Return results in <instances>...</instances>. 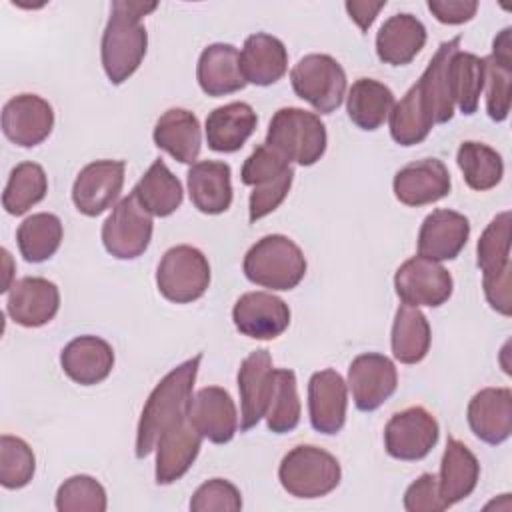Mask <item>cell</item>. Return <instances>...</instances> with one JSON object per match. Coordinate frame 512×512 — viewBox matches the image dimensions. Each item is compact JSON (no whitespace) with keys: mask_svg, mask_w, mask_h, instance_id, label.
Here are the masks:
<instances>
[{"mask_svg":"<svg viewBox=\"0 0 512 512\" xmlns=\"http://www.w3.org/2000/svg\"><path fill=\"white\" fill-rule=\"evenodd\" d=\"M158 8V2L116 0L102 32L100 58L108 80L114 86L126 82L142 64L148 48V32L142 16Z\"/></svg>","mask_w":512,"mask_h":512,"instance_id":"6da1fadb","label":"cell"},{"mask_svg":"<svg viewBox=\"0 0 512 512\" xmlns=\"http://www.w3.org/2000/svg\"><path fill=\"white\" fill-rule=\"evenodd\" d=\"M200 362L202 354L184 360L154 386L138 420L136 458H146L154 452L160 434L188 414Z\"/></svg>","mask_w":512,"mask_h":512,"instance_id":"7a4b0ae2","label":"cell"},{"mask_svg":"<svg viewBox=\"0 0 512 512\" xmlns=\"http://www.w3.org/2000/svg\"><path fill=\"white\" fill-rule=\"evenodd\" d=\"M242 270L252 284L270 290H292L306 274V258L292 238L268 234L246 252Z\"/></svg>","mask_w":512,"mask_h":512,"instance_id":"3957f363","label":"cell"},{"mask_svg":"<svg viewBox=\"0 0 512 512\" xmlns=\"http://www.w3.org/2000/svg\"><path fill=\"white\" fill-rule=\"evenodd\" d=\"M266 144L290 162L312 166L324 156L328 134L318 114L288 106L274 112L266 132Z\"/></svg>","mask_w":512,"mask_h":512,"instance_id":"277c9868","label":"cell"},{"mask_svg":"<svg viewBox=\"0 0 512 512\" xmlns=\"http://www.w3.org/2000/svg\"><path fill=\"white\" fill-rule=\"evenodd\" d=\"M342 478L340 462L334 454L314 444L294 446L284 454L278 466V480L282 488L304 500H314L336 490Z\"/></svg>","mask_w":512,"mask_h":512,"instance_id":"5b68a950","label":"cell"},{"mask_svg":"<svg viewBox=\"0 0 512 512\" xmlns=\"http://www.w3.org/2000/svg\"><path fill=\"white\" fill-rule=\"evenodd\" d=\"M290 82L298 98L306 100L316 112L332 114L346 96V72L330 54H306L292 72Z\"/></svg>","mask_w":512,"mask_h":512,"instance_id":"8992f818","label":"cell"},{"mask_svg":"<svg viewBox=\"0 0 512 512\" xmlns=\"http://www.w3.org/2000/svg\"><path fill=\"white\" fill-rule=\"evenodd\" d=\"M156 286L174 304H188L202 298L210 286L208 258L188 244L168 248L156 270Z\"/></svg>","mask_w":512,"mask_h":512,"instance_id":"52a82bcc","label":"cell"},{"mask_svg":"<svg viewBox=\"0 0 512 512\" xmlns=\"http://www.w3.org/2000/svg\"><path fill=\"white\" fill-rule=\"evenodd\" d=\"M152 214L130 192L112 208L102 224V244L118 260H134L146 252L152 240Z\"/></svg>","mask_w":512,"mask_h":512,"instance_id":"ba28073f","label":"cell"},{"mask_svg":"<svg viewBox=\"0 0 512 512\" xmlns=\"http://www.w3.org/2000/svg\"><path fill=\"white\" fill-rule=\"evenodd\" d=\"M394 288L402 304L438 308L452 296L454 280L440 262L412 256L398 266Z\"/></svg>","mask_w":512,"mask_h":512,"instance_id":"9c48e42d","label":"cell"},{"mask_svg":"<svg viewBox=\"0 0 512 512\" xmlns=\"http://www.w3.org/2000/svg\"><path fill=\"white\" fill-rule=\"evenodd\" d=\"M440 428L436 418L422 406L396 412L384 428V448L396 460H422L436 446Z\"/></svg>","mask_w":512,"mask_h":512,"instance_id":"30bf717a","label":"cell"},{"mask_svg":"<svg viewBox=\"0 0 512 512\" xmlns=\"http://www.w3.org/2000/svg\"><path fill=\"white\" fill-rule=\"evenodd\" d=\"M124 160H94L86 164L72 186V202L84 216H100L116 206L124 186Z\"/></svg>","mask_w":512,"mask_h":512,"instance_id":"8fae6325","label":"cell"},{"mask_svg":"<svg viewBox=\"0 0 512 512\" xmlns=\"http://www.w3.org/2000/svg\"><path fill=\"white\" fill-rule=\"evenodd\" d=\"M348 388L360 412L380 408L398 388L394 362L378 352L358 354L348 368Z\"/></svg>","mask_w":512,"mask_h":512,"instance_id":"7c38bea8","label":"cell"},{"mask_svg":"<svg viewBox=\"0 0 512 512\" xmlns=\"http://www.w3.org/2000/svg\"><path fill=\"white\" fill-rule=\"evenodd\" d=\"M54 128V110L38 94H18L2 108L4 136L22 148L42 144Z\"/></svg>","mask_w":512,"mask_h":512,"instance_id":"4fadbf2b","label":"cell"},{"mask_svg":"<svg viewBox=\"0 0 512 512\" xmlns=\"http://www.w3.org/2000/svg\"><path fill=\"white\" fill-rule=\"evenodd\" d=\"M232 320L236 330L248 338L274 340L288 328L290 308L272 292H246L236 300Z\"/></svg>","mask_w":512,"mask_h":512,"instance_id":"5bb4252c","label":"cell"},{"mask_svg":"<svg viewBox=\"0 0 512 512\" xmlns=\"http://www.w3.org/2000/svg\"><path fill=\"white\" fill-rule=\"evenodd\" d=\"M60 308V292L54 282L42 276L14 280L6 298L8 316L24 328H40L54 320Z\"/></svg>","mask_w":512,"mask_h":512,"instance_id":"9a60e30c","label":"cell"},{"mask_svg":"<svg viewBox=\"0 0 512 512\" xmlns=\"http://www.w3.org/2000/svg\"><path fill=\"white\" fill-rule=\"evenodd\" d=\"M452 178L446 164L438 158H424L400 168L392 180L398 202L406 206L434 204L450 194Z\"/></svg>","mask_w":512,"mask_h":512,"instance_id":"2e32d148","label":"cell"},{"mask_svg":"<svg viewBox=\"0 0 512 512\" xmlns=\"http://www.w3.org/2000/svg\"><path fill=\"white\" fill-rule=\"evenodd\" d=\"M202 446L200 432L188 420V414L168 426L156 442V484L168 486L180 480L198 458Z\"/></svg>","mask_w":512,"mask_h":512,"instance_id":"e0dca14e","label":"cell"},{"mask_svg":"<svg viewBox=\"0 0 512 512\" xmlns=\"http://www.w3.org/2000/svg\"><path fill=\"white\" fill-rule=\"evenodd\" d=\"M348 384L332 370H320L308 382V414L310 424L320 434H338L346 424Z\"/></svg>","mask_w":512,"mask_h":512,"instance_id":"ac0fdd59","label":"cell"},{"mask_svg":"<svg viewBox=\"0 0 512 512\" xmlns=\"http://www.w3.org/2000/svg\"><path fill=\"white\" fill-rule=\"evenodd\" d=\"M188 420L202 438L214 444H226L238 430L236 404L228 390L220 386L200 388L188 404Z\"/></svg>","mask_w":512,"mask_h":512,"instance_id":"d6986e66","label":"cell"},{"mask_svg":"<svg viewBox=\"0 0 512 512\" xmlns=\"http://www.w3.org/2000/svg\"><path fill=\"white\" fill-rule=\"evenodd\" d=\"M470 238V222L464 214L448 208L432 210L418 232V256L444 262L454 260Z\"/></svg>","mask_w":512,"mask_h":512,"instance_id":"ffe728a7","label":"cell"},{"mask_svg":"<svg viewBox=\"0 0 512 512\" xmlns=\"http://www.w3.org/2000/svg\"><path fill=\"white\" fill-rule=\"evenodd\" d=\"M272 356L260 348L250 352L238 368V392H240V430L248 432L266 414L270 382H272Z\"/></svg>","mask_w":512,"mask_h":512,"instance_id":"44dd1931","label":"cell"},{"mask_svg":"<svg viewBox=\"0 0 512 512\" xmlns=\"http://www.w3.org/2000/svg\"><path fill=\"white\" fill-rule=\"evenodd\" d=\"M60 366L72 382L94 386L110 376L114 368V350L100 336H76L62 348Z\"/></svg>","mask_w":512,"mask_h":512,"instance_id":"7402d4cb","label":"cell"},{"mask_svg":"<svg viewBox=\"0 0 512 512\" xmlns=\"http://www.w3.org/2000/svg\"><path fill=\"white\" fill-rule=\"evenodd\" d=\"M468 426L486 444H502L512 434L510 388H482L472 396L466 410Z\"/></svg>","mask_w":512,"mask_h":512,"instance_id":"603a6c76","label":"cell"},{"mask_svg":"<svg viewBox=\"0 0 512 512\" xmlns=\"http://www.w3.org/2000/svg\"><path fill=\"white\" fill-rule=\"evenodd\" d=\"M486 112L494 122H504L510 114L512 96V28H504L492 44V54L484 58Z\"/></svg>","mask_w":512,"mask_h":512,"instance_id":"cb8c5ba5","label":"cell"},{"mask_svg":"<svg viewBox=\"0 0 512 512\" xmlns=\"http://www.w3.org/2000/svg\"><path fill=\"white\" fill-rule=\"evenodd\" d=\"M188 194L202 214H222L232 204V170L220 160H200L190 166Z\"/></svg>","mask_w":512,"mask_h":512,"instance_id":"d4e9b609","label":"cell"},{"mask_svg":"<svg viewBox=\"0 0 512 512\" xmlns=\"http://www.w3.org/2000/svg\"><path fill=\"white\" fill-rule=\"evenodd\" d=\"M154 144L180 164H196L202 148V130L194 112L186 108L166 110L154 124Z\"/></svg>","mask_w":512,"mask_h":512,"instance_id":"484cf974","label":"cell"},{"mask_svg":"<svg viewBox=\"0 0 512 512\" xmlns=\"http://www.w3.org/2000/svg\"><path fill=\"white\" fill-rule=\"evenodd\" d=\"M240 70L246 84H276L288 70V52L284 42L266 32L250 34L240 50Z\"/></svg>","mask_w":512,"mask_h":512,"instance_id":"4316f807","label":"cell"},{"mask_svg":"<svg viewBox=\"0 0 512 512\" xmlns=\"http://www.w3.org/2000/svg\"><path fill=\"white\" fill-rule=\"evenodd\" d=\"M478 478H480L478 458L464 442L450 436L442 454L440 476H438V490L444 506L450 508L462 502L464 498H468L474 492Z\"/></svg>","mask_w":512,"mask_h":512,"instance_id":"83f0119b","label":"cell"},{"mask_svg":"<svg viewBox=\"0 0 512 512\" xmlns=\"http://www.w3.org/2000/svg\"><path fill=\"white\" fill-rule=\"evenodd\" d=\"M196 78L202 92L212 98L242 90L246 86V80L240 70L238 48L224 42L206 46L198 58Z\"/></svg>","mask_w":512,"mask_h":512,"instance_id":"f1b7e54d","label":"cell"},{"mask_svg":"<svg viewBox=\"0 0 512 512\" xmlns=\"http://www.w3.org/2000/svg\"><path fill=\"white\" fill-rule=\"evenodd\" d=\"M256 112L246 102H230L206 116V142L214 152H236L256 130Z\"/></svg>","mask_w":512,"mask_h":512,"instance_id":"f546056e","label":"cell"},{"mask_svg":"<svg viewBox=\"0 0 512 512\" xmlns=\"http://www.w3.org/2000/svg\"><path fill=\"white\" fill-rule=\"evenodd\" d=\"M426 44V28L412 14H394L376 34V54L384 64H410Z\"/></svg>","mask_w":512,"mask_h":512,"instance_id":"4dcf8cb0","label":"cell"},{"mask_svg":"<svg viewBox=\"0 0 512 512\" xmlns=\"http://www.w3.org/2000/svg\"><path fill=\"white\" fill-rule=\"evenodd\" d=\"M132 194L148 214L158 218H166L174 214L180 208L184 198L180 180L170 172V168L162 158L150 164V168L132 188Z\"/></svg>","mask_w":512,"mask_h":512,"instance_id":"1f68e13d","label":"cell"},{"mask_svg":"<svg viewBox=\"0 0 512 512\" xmlns=\"http://www.w3.org/2000/svg\"><path fill=\"white\" fill-rule=\"evenodd\" d=\"M394 92L374 80V78H358L346 96V110L352 124H356L360 130H378L384 120L390 116L394 108Z\"/></svg>","mask_w":512,"mask_h":512,"instance_id":"d6a6232c","label":"cell"},{"mask_svg":"<svg viewBox=\"0 0 512 512\" xmlns=\"http://www.w3.org/2000/svg\"><path fill=\"white\" fill-rule=\"evenodd\" d=\"M434 116L418 82L394 104L390 112V136L400 146H414L426 140Z\"/></svg>","mask_w":512,"mask_h":512,"instance_id":"836d02e7","label":"cell"},{"mask_svg":"<svg viewBox=\"0 0 512 512\" xmlns=\"http://www.w3.org/2000/svg\"><path fill=\"white\" fill-rule=\"evenodd\" d=\"M430 340L432 332L426 316L416 306L400 304L394 314L390 336L394 358L402 364H418L426 358Z\"/></svg>","mask_w":512,"mask_h":512,"instance_id":"e575fe53","label":"cell"},{"mask_svg":"<svg viewBox=\"0 0 512 512\" xmlns=\"http://www.w3.org/2000/svg\"><path fill=\"white\" fill-rule=\"evenodd\" d=\"M460 50V36H454L452 40H446L438 46L436 54L428 62L426 70L418 78V86L422 88L428 106L434 116V124H446L454 116V102L450 98L448 88V60L450 56Z\"/></svg>","mask_w":512,"mask_h":512,"instance_id":"d590c367","label":"cell"},{"mask_svg":"<svg viewBox=\"0 0 512 512\" xmlns=\"http://www.w3.org/2000/svg\"><path fill=\"white\" fill-rule=\"evenodd\" d=\"M448 88L454 106L466 116L478 110L480 94L484 90V58L456 50L448 60Z\"/></svg>","mask_w":512,"mask_h":512,"instance_id":"8d00e7d4","label":"cell"},{"mask_svg":"<svg viewBox=\"0 0 512 512\" xmlns=\"http://www.w3.org/2000/svg\"><path fill=\"white\" fill-rule=\"evenodd\" d=\"M64 236L62 220L52 212L28 216L16 230L18 250L26 262L38 264L56 254Z\"/></svg>","mask_w":512,"mask_h":512,"instance_id":"74e56055","label":"cell"},{"mask_svg":"<svg viewBox=\"0 0 512 512\" xmlns=\"http://www.w3.org/2000/svg\"><path fill=\"white\" fill-rule=\"evenodd\" d=\"M300 398L296 374L290 368H274L266 406V426L274 434H288L300 424Z\"/></svg>","mask_w":512,"mask_h":512,"instance_id":"f35d334b","label":"cell"},{"mask_svg":"<svg viewBox=\"0 0 512 512\" xmlns=\"http://www.w3.org/2000/svg\"><path fill=\"white\" fill-rule=\"evenodd\" d=\"M456 162L464 182L478 192L496 188L504 176L502 156L484 142H462L456 152Z\"/></svg>","mask_w":512,"mask_h":512,"instance_id":"ab89813d","label":"cell"},{"mask_svg":"<svg viewBox=\"0 0 512 512\" xmlns=\"http://www.w3.org/2000/svg\"><path fill=\"white\" fill-rule=\"evenodd\" d=\"M48 178L40 164L20 162L12 168L2 192V206L12 216L26 214L32 206L44 200Z\"/></svg>","mask_w":512,"mask_h":512,"instance_id":"60d3db41","label":"cell"},{"mask_svg":"<svg viewBox=\"0 0 512 512\" xmlns=\"http://www.w3.org/2000/svg\"><path fill=\"white\" fill-rule=\"evenodd\" d=\"M476 264L482 274H496L510 264V212L496 214L476 244Z\"/></svg>","mask_w":512,"mask_h":512,"instance_id":"b9f144b4","label":"cell"},{"mask_svg":"<svg viewBox=\"0 0 512 512\" xmlns=\"http://www.w3.org/2000/svg\"><path fill=\"white\" fill-rule=\"evenodd\" d=\"M36 472V456L26 440L10 434L0 436V484L18 490L30 484Z\"/></svg>","mask_w":512,"mask_h":512,"instance_id":"7bdbcfd3","label":"cell"},{"mask_svg":"<svg viewBox=\"0 0 512 512\" xmlns=\"http://www.w3.org/2000/svg\"><path fill=\"white\" fill-rule=\"evenodd\" d=\"M108 508V498L104 486L88 476L76 474L64 480L56 492L58 512H104Z\"/></svg>","mask_w":512,"mask_h":512,"instance_id":"ee69618b","label":"cell"},{"mask_svg":"<svg viewBox=\"0 0 512 512\" xmlns=\"http://www.w3.org/2000/svg\"><path fill=\"white\" fill-rule=\"evenodd\" d=\"M290 166V160L282 156L276 148L268 146L266 142L256 146L254 152L244 160L240 170V180L246 186H260L264 182H270L284 174Z\"/></svg>","mask_w":512,"mask_h":512,"instance_id":"f6af8a7d","label":"cell"},{"mask_svg":"<svg viewBox=\"0 0 512 512\" xmlns=\"http://www.w3.org/2000/svg\"><path fill=\"white\" fill-rule=\"evenodd\" d=\"M242 508L240 490L224 478H212L196 488L190 500L192 512H236Z\"/></svg>","mask_w":512,"mask_h":512,"instance_id":"bcb514c9","label":"cell"},{"mask_svg":"<svg viewBox=\"0 0 512 512\" xmlns=\"http://www.w3.org/2000/svg\"><path fill=\"white\" fill-rule=\"evenodd\" d=\"M292 180H294V168H288L278 178L264 182L260 186H254L250 192V200H248L250 222H256V220L268 216L270 212H274L286 200V196L292 188Z\"/></svg>","mask_w":512,"mask_h":512,"instance_id":"7dc6e473","label":"cell"},{"mask_svg":"<svg viewBox=\"0 0 512 512\" xmlns=\"http://www.w3.org/2000/svg\"><path fill=\"white\" fill-rule=\"evenodd\" d=\"M404 508L408 512H442L446 510L440 490L438 476L424 472L404 492Z\"/></svg>","mask_w":512,"mask_h":512,"instance_id":"c3c4849f","label":"cell"},{"mask_svg":"<svg viewBox=\"0 0 512 512\" xmlns=\"http://www.w3.org/2000/svg\"><path fill=\"white\" fill-rule=\"evenodd\" d=\"M512 266L496 274H482V288L488 304L502 316L512 314V296H510Z\"/></svg>","mask_w":512,"mask_h":512,"instance_id":"681fc988","label":"cell"},{"mask_svg":"<svg viewBox=\"0 0 512 512\" xmlns=\"http://www.w3.org/2000/svg\"><path fill=\"white\" fill-rule=\"evenodd\" d=\"M428 10L432 16L448 26H458L476 16V0H428Z\"/></svg>","mask_w":512,"mask_h":512,"instance_id":"f907efd6","label":"cell"},{"mask_svg":"<svg viewBox=\"0 0 512 512\" xmlns=\"http://www.w3.org/2000/svg\"><path fill=\"white\" fill-rule=\"evenodd\" d=\"M386 6V0H380V2H346L344 4V8H346V12L350 14V18L358 24V28L362 30V32H366L370 26H372V22L376 20V16H378V12L382 10Z\"/></svg>","mask_w":512,"mask_h":512,"instance_id":"816d5d0a","label":"cell"}]
</instances>
